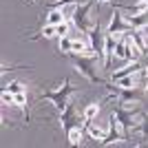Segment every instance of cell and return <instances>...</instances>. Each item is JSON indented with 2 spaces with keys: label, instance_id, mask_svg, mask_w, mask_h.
<instances>
[{
  "label": "cell",
  "instance_id": "1",
  "mask_svg": "<svg viewBox=\"0 0 148 148\" xmlns=\"http://www.w3.org/2000/svg\"><path fill=\"white\" fill-rule=\"evenodd\" d=\"M93 7H95V0H86V2H82V5H75L73 13L69 16V18L73 20V25L80 29V33H84V36H88V31L97 22V20H93V16H91Z\"/></svg>",
  "mask_w": 148,
  "mask_h": 148
},
{
  "label": "cell",
  "instance_id": "2",
  "mask_svg": "<svg viewBox=\"0 0 148 148\" xmlns=\"http://www.w3.org/2000/svg\"><path fill=\"white\" fill-rule=\"evenodd\" d=\"M75 93V86L71 84V80H64V86H60V88H56V91H44L42 95H40V99H49V102H53L56 104V108L58 111H64L71 102H69V97Z\"/></svg>",
  "mask_w": 148,
  "mask_h": 148
},
{
  "label": "cell",
  "instance_id": "3",
  "mask_svg": "<svg viewBox=\"0 0 148 148\" xmlns=\"http://www.w3.org/2000/svg\"><path fill=\"white\" fill-rule=\"evenodd\" d=\"M73 62H75V69H77V71H80L86 80H91V82H102L99 71H97V62H99L97 56H75Z\"/></svg>",
  "mask_w": 148,
  "mask_h": 148
},
{
  "label": "cell",
  "instance_id": "4",
  "mask_svg": "<svg viewBox=\"0 0 148 148\" xmlns=\"http://www.w3.org/2000/svg\"><path fill=\"white\" fill-rule=\"evenodd\" d=\"M126 139V130H124L122 122H119L117 113H111V119H108V130H106V137L102 139V146H111L115 142H124Z\"/></svg>",
  "mask_w": 148,
  "mask_h": 148
},
{
  "label": "cell",
  "instance_id": "5",
  "mask_svg": "<svg viewBox=\"0 0 148 148\" xmlns=\"http://www.w3.org/2000/svg\"><path fill=\"white\" fill-rule=\"evenodd\" d=\"M128 31H133V25L128 22V18L119 9H113V16H111V22H108V31L106 33L117 38L119 33H128Z\"/></svg>",
  "mask_w": 148,
  "mask_h": 148
},
{
  "label": "cell",
  "instance_id": "6",
  "mask_svg": "<svg viewBox=\"0 0 148 148\" xmlns=\"http://www.w3.org/2000/svg\"><path fill=\"white\" fill-rule=\"evenodd\" d=\"M115 113H117V117H119V122H122V126H124V130L128 133V130H135L137 126H139V122H142V117H144V113L142 111H126L124 106H119V108H115Z\"/></svg>",
  "mask_w": 148,
  "mask_h": 148
},
{
  "label": "cell",
  "instance_id": "7",
  "mask_svg": "<svg viewBox=\"0 0 148 148\" xmlns=\"http://www.w3.org/2000/svg\"><path fill=\"white\" fill-rule=\"evenodd\" d=\"M133 104H139V91L135 88H119V106L128 108Z\"/></svg>",
  "mask_w": 148,
  "mask_h": 148
},
{
  "label": "cell",
  "instance_id": "8",
  "mask_svg": "<svg viewBox=\"0 0 148 148\" xmlns=\"http://www.w3.org/2000/svg\"><path fill=\"white\" fill-rule=\"evenodd\" d=\"M115 47H117V38L106 33V40H104V69H111V62L113 56H115Z\"/></svg>",
  "mask_w": 148,
  "mask_h": 148
},
{
  "label": "cell",
  "instance_id": "9",
  "mask_svg": "<svg viewBox=\"0 0 148 148\" xmlns=\"http://www.w3.org/2000/svg\"><path fill=\"white\" fill-rule=\"evenodd\" d=\"M128 33H130L133 44H135V47L142 51V53H146V51H148V38L142 33V29H133V31H128Z\"/></svg>",
  "mask_w": 148,
  "mask_h": 148
},
{
  "label": "cell",
  "instance_id": "10",
  "mask_svg": "<svg viewBox=\"0 0 148 148\" xmlns=\"http://www.w3.org/2000/svg\"><path fill=\"white\" fill-rule=\"evenodd\" d=\"M128 51H130V33H126V38H124V40H117V47H115V58L128 60Z\"/></svg>",
  "mask_w": 148,
  "mask_h": 148
},
{
  "label": "cell",
  "instance_id": "11",
  "mask_svg": "<svg viewBox=\"0 0 148 148\" xmlns=\"http://www.w3.org/2000/svg\"><path fill=\"white\" fill-rule=\"evenodd\" d=\"M139 69H142V66H139V60H133L130 64H126L122 71H115V73H113V82L119 80V77H124V75H135Z\"/></svg>",
  "mask_w": 148,
  "mask_h": 148
},
{
  "label": "cell",
  "instance_id": "12",
  "mask_svg": "<svg viewBox=\"0 0 148 148\" xmlns=\"http://www.w3.org/2000/svg\"><path fill=\"white\" fill-rule=\"evenodd\" d=\"M66 137H69V144H71V146H77V144L82 142V124L71 126V128L66 130Z\"/></svg>",
  "mask_w": 148,
  "mask_h": 148
},
{
  "label": "cell",
  "instance_id": "13",
  "mask_svg": "<svg viewBox=\"0 0 148 148\" xmlns=\"http://www.w3.org/2000/svg\"><path fill=\"white\" fill-rule=\"evenodd\" d=\"M128 22L133 25V29H144L148 25V11L135 13V16H128Z\"/></svg>",
  "mask_w": 148,
  "mask_h": 148
},
{
  "label": "cell",
  "instance_id": "14",
  "mask_svg": "<svg viewBox=\"0 0 148 148\" xmlns=\"http://www.w3.org/2000/svg\"><path fill=\"white\" fill-rule=\"evenodd\" d=\"M99 113V104L97 102H93V104H88L86 108H84V113H82V119H84V124H91L93 119H95V115Z\"/></svg>",
  "mask_w": 148,
  "mask_h": 148
},
{
  "label": "cell",
  "instance_id": "15",
  "mask_svg": "<svg viewBox=\"0 0 148 148\" xmlns=\"http://www.w3.org/2000/svg\"><path fill=\"white\" fill-rule=\"evenodd\" d=\"M66 20V16H64V9H53V11H49V16H47V25H60V22H64Z\"/></svg>",
  "mask_w": 148,
  "mask_h": 148
},
{
  "label": "cell",
  "instance_id": "16",
  "mask_svg": "<svg viewBox=\"0 0 148 148\" xmlns=\"http://www.w3.org/2000/svg\"><path fill=\"white\" fill-rule=\"evenodd\" d=\"M115 84H117L119 88H135V86H137V82H135V75H124V77L115 80Z\"/></svg>",
  "mask_w": 148,
  "mask_h": 148
},
{
  "label": "cell",
  "instance_id": "17",
  "mask_svg": "<svg viewBox=\"0 0 148 148\" xmlns=\"http://www.w3.org/2000/svg\"><path fill=\"white\" fill-rule=\"evenodd\" d=\"M86 126H88V133H91L93 139H99V142H102V139L106 137V130L104 128H99V126H95V124H86Z\"/></svg>",
  "mask_w": 148,
  "mask_h": 148
},
{
  "label": "cell",
  "instance_id": "18",
  "mask_svg": "<svg viewBox=\"0 0 148 148\" xmlns=\"http://www.w3.org/2000/svg\"><path fill=\"white\" fill-rule=\"evenodd\" d=\"M82 2H86V0H51V5L58 9H64L66 5H82Z\"/></svg>",
  "mask_w": 148,
  "mask_h": 148
},
{
  "label": "cell",
  "instance_id": "19",
  "mask_svg": "<svg viewBox=\"0 0 148 148\" xmlns=\"http://www.w3.org/2000/svg\"><path fill=\"white\" fill-rule=\"evenodd\" d=\"M16 106H22V108H25V113L29 115V108H27V91L16 93Z\"/></svg>",
  "mask_w": 148,
  "mask_h": 148
},
{
  "label": "cell",
  "instance_id": "20",
  "mask_svg": "<svg viewBox=\"0 0 148 148\" xmlns=\"http://www.w3.org/2000/svg\"><path fill=\"white\" fill-rule=\"evenodd\" d=\"M71 47H73V40H71L69 36H62V38H60V51L71 53Z\"/></svg>",
  "mask_w": 148,
  "mask_h": 148
},
{
  "label": "cell",
  "instance_id": "21",
  "mask_svg": "<svg viewBox=\"0 0 148 148\" xmlns=\"http://www.w3.org/2000/svg\"><path fill=\"white\" fill-rule=\"evenodd\" d=\"M2 104L5 106H13L16 104V95H13L11 91H7V88H2Z\"/></svg>",
  "mask_w": 148,
  "mask_h": 148
},
{
  "label": "cell",
  "instance_id": "22",
  "mask_svg": "<svg viewBox=\"0 0 148 148\" xmlns=\"http://www.w3.org/2000/svg\"><path fill=\"white\" fill-rule=\"evenodd\" d=\"M137 128H139V133H142L144 139H148V115H144V117H142V122H139Z\"/></svg>",
  "mask_w": 148,
  "mask_h": 148
},
{
  "label": "cell",
  "instance_id": "23",
  "mask_svg": "<svg viewBox=\"0 0 148 148\" xmlns=\"http://www.w3.org/2000/svg\"><path fill=\"white\" fill-rule=\"evenodd\" d=\"M42 36H44V38H53V36H58V29H56V25H44V29H42Z\"/></svg>",
  "mask_w": 148,
  "mask_h": 148
},
{
  "label": "cell",
  "instance_id": "24",
  "mask_svg": "<svg viewBox=\"0 0 148 148\" xmlns=\"http://www.w3.org/2000/svg\"><path fill=\"white\" fill-rule=\"evenodd\" d=\"M69 27H71V25H69V20H64V22H60V25H56V29H58V36H69Z\"/></svg>",
  "mask_w": 148,
  "mask_h": 148
},
{
  "label": "cell",
  "instance_id": "25",
  "mask_svg": "<svg viewBox=\"0 0 148 148\" xmlns=\"http://www.w3.org/2000/svg\"><path fill=\"white\" fill-rule=\"evenodd\" d=\"M7 91H11L13 93V95H16V93H20V91H25V88H22V84H20V82H16V80H13V82H9V84H7Z\"/></svg>",
  "mask_w": 148,
  "mask_h": 148
},
{
  "label": "cell",
  "instance_id": "26",
  "mask_svg": "<svg viewBox=\"0 0 148 148\" xmlns=\"http://www.w3.org/2000/svg\"><path fill=\"white\" fill-rule=\"evenodd\" d=\"M142 75L146 77V82H148V66H146V69H142Z\"/></svg>",
  "mask_w": 148,
  "mask_h": 148
},
{
  "label": "cell",
  "instance_id": "27",
  "mask_svg": "<svg viewBox=\"0 0 148 148\" xmlns=\"http://www.w3.org/2000/svg\"><path fill=\"white\" fill-rule=\"evenodd\" d=\"M142 33H144V36L148 38V25H146V27H144V29H142Z\"/></svg>",
  "mask_w": 148,
  "mask_h": 148
},
{
  "label": "cell",
  "instance_id": "28",
  "mask_svg": "<svg viewBox=\"0 0 148 148\" xmlns=\"http://www.w3.org/2000/svg\"><path fill=\"white\" fill-rule=\"evenodd\" d=\"M97 2H111V0H97Z\"/></svg>",
  "mask_w": 148,
  "mask_h": 148
},
{
  "label": "cell",
  "instance_id": "29",
  "mask_svg": "<svg viewBox=\"0 0 148 148\" xmlns=\"http://www.w3.org/2000/svg\"><path fill=\"white\" fill-rule=\"evenodd\" d=\"M146 93H148V84H146Z\"/></svg>",
  "mask_w": 148,
  "mask_h": 148
},
{
  "label": "cell",
  "instance_id": "30",
  "mask_svg": "<svg viewBox=\"0 0 148 148\" xmlns=\"http://www.w3.org/2000/svg\"><path fill=\"white\" fill-rule=\"evenodd\" d=\"M47 2H51V0H47Z\"/></svg>",
  "mask_w": 148,
  "mask_h": 148
},
{
  "label": "cell",
  "instance_id": "31",
  "mask_svg": "<svg viewBox=\"0 0 148 148\" xmlns=\"http://www.w3.org/2000/svg\"><path fill=\"white\" fill-rule=\"evenodd\" d=\"M111 2H113V0H111Z\"/></svg>",
  "mask_w": 148,
  "mask_h": 148
}]
</instances>
